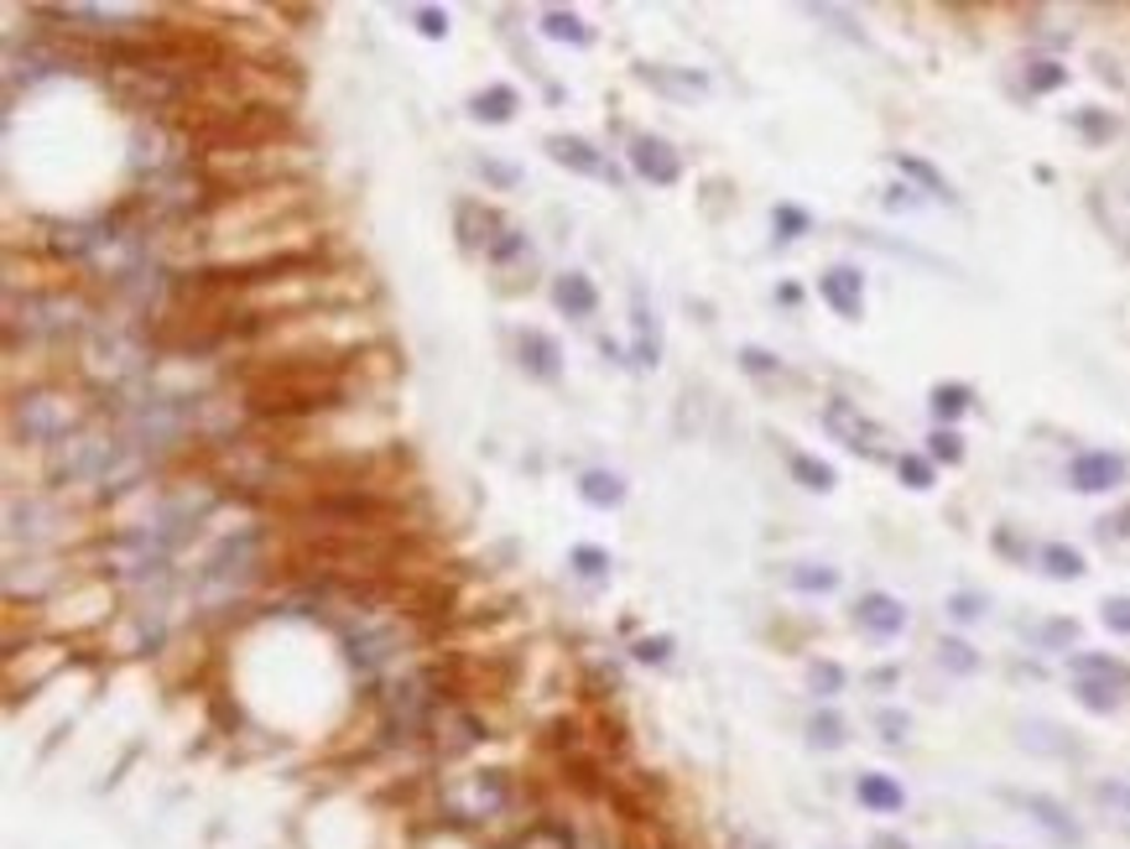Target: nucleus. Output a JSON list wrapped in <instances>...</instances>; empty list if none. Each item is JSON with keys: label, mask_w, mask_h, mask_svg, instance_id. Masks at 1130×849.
Segmentation results:
<instances>
[{"label": "nucleus", "mask_w": 1130, "mask_h": 849, "mask_svg": "<svg viewBox=\"0 0 1130 849\" xmlns=\"http://www.w3.org/2000/svg\"><path fill=\"white\" fill-rule=\"evenodd\" d=\"M1073 677H1110V683H1126V668L1115 657H1099V652H1073L1068 657Z\"/></svg>", "instance_id": "obj_25"}, {"label": "nucleus", "mask_w": 1130, "mask_h": 849, "mask_svg": "<svg viewBox=\"0 0 1130 849\" xmlns=\"http://www.w3.org/2000/svg\"><path fill=\"white\" fill-rule=\"evenodd\" d=\"M553 302L568 318H589L599 308V293H595V282L584 277V272H563V277L553 282Z\"/></svg>", "instance_id": "obj_12"}, {"label": "nucleus", "mask_w": 1130, "mask_h": 849, "mask_svg": "<svg viewBox=\"0 0 1130 849\" xmlns=\"http://www.w3.org/2000/svg\"><path fill=\"white\" fill-rule=\"evenodd\" d=\"M776 230H782V240H797L802 230H808V214L797 209V203H776Z\"/></svg>", "instance_id": "obj_37"}, {"label": "nucleus", "mask_w": 1130, "mask_h": 849, "mask_svg": "<svg viewBox=\"0 0 1130 849\" xmlns=\"http://www.w3.org/2000/svg\"><path fill=\"white\" fill-rule=\"evenodd\" d=\"M1037 563H1042L1052 578H1084V553L1068 548V542H1048V548L1037 553Z\"/></svg>", "instance_id": "obj_20"}, {"label": "nucleus", "mask_w": 1130, "mask_h": 849, "mask_svg": "<svg viewBox=\"0 0 1130 849\" xmlns=\"http://www.w3.org/2000/svg\"><path fill=\"white\" fill-rule=\"evenodd\" d=\"M1120 479H1126V459L1105 454V449H1089V454H1078L1068 464V485L1084 495H1105V490H1115Z\"/></svg>", "instance_id": "obj_6"}, {"label": "nucleus", "mask_w": 1130, "mask_h": 849, "mask_svg": "<svg viewBox=\"0 0 1130 849\" xmlns=\"http://www.w3.org/2000/svg\"><path fill=\"white\" fill-rule=\"evenodd\" d=\"M74 407L63 401V396H26L16 407V422L26 428V438H42V443H53V438L68 433V422H74Z\"/></svg>", "instance_id": "obj_3"}, {"label": "nucleus", "mask_w": 1130, "mask_h": 849, "mask_svg": "<svg viewBox=\"0 0 1130 849\" xmlns=\"http://www.w3.org/2000/svg\"><path fill=\"white\" fill-rule=\"evenodd\" d=\"M1099 620H1105L1115 636H1130V594H1115V599H1105V605H1099Z\"/></svg>", "instance_id": "obj_33"}, {"label": "nucleus", "mask_w": 1130, "mask_h": 849, "mask_svg": "<svg viewBox=\"0 0 1130 849\" xmlns=\"http://www.w3.org/2000/svg\"><path fill=\"white\" fill-rule=\"evenodd\" d=\"M854 797H860L871 813H901V808H907V792H901V782H896V776H886V771H865V776L854 782Z\"/></svg>", "instance_id": "obj_10"}, {"label": "nucleus", "mask_w": 1130, "mask_h": 849, "mask_svg": "<svg viewBox=\"0 0 1130 849\" xmlns=\"http://www.w3.org/2000/svg\"><path fill=\"white\" fill-rule=\"evenodd\" d=\"M516 104H521V99H516L511 84H490V89H479V95L469 99V115L490 120V125H506V120L516 115Z\"/></svg>", "instance_id": "obj_15"}, {"label": "nucleus", "mask_w": 1130, "mask_h": 849, "mask_svg": "<svg viewBox=\"0 0 1130 849\" xmlns=\"http://www.w3.org/2000/svg\"><path fill=\"white\" fill-rule=\"evenodd\" d=\"M1037 641H1042V647H1073V641H1078V626H1073V620H1048V626L1037 631Z\"/></svg>", "instance_id": "obj_41"}, {"label": "nucleus", "mask_w": 1130, "mask_h": 849, "mask_svg": "<svg viewBox=\"0 0 1130 849\" xmlns=\"http://www.w3.org/2000/svg\"><path fill=\"white\" fill-rule=\"evenodd\" d=\"M896 173L901 178H912L922 194H932V198H943V203H953V188H949V178L932 167V162H922V157H912V152H896Z\"/></svg>", "instance_id": "obj_16"}, {"label": "nucleus", "mask_w": 1130, "mask_h": 849, "mask_svg": "<svg viewBox=\"0 0 1130 849\" xmlns=\"http://www.w3.org/2000/svg\"><path fill=\"white\" fill-rule=\"evenodd\" d=\"M928 459L932 464H959V459H964V438L953 433V428H938V433L928 438Z\"/></svg>", "instance_id": "obj_29"}, {"label": "nucleus", "mask_w": 1130, "mask_h": 849, "mask_svg": "<svg viewBox=\"0 0 1130 849\" xmlns=\"http://www.w3.org/2000/svg\"><path fill=\"white\" fill-rule=\"evenodd\" d=\"M938 662L949 672H959V677L979 672V652H974L970 641H959V636H943V641H938Z\"/></svg>", "instance_id": "obj_24"}, {"label": "nucleus", "mask_w": 1130, "mask_h": 849, "mask_svg": "<svg viewBox=\"0 0 1130 849\" xmlns=\"http://www.w3.org/2000/svg\"><path fill=\"white\" fill-rule=\"evenodd\" d=\"M1094 797H1099L1110 813H1126V818H1130V787H1126V782H1099V787H1094Z\"/></svg>", "instance_id": "obj_40"}, {"label": "nucleus", "mask_w": 1130, "mask_h": 849, "mask_svg": "<svg viewBox=\"0 0 1130 849\" xmlns=\"http://www.w3.org/2000/svg\"><path fill=\"white\" fill-rule=\"evenodd\" d=\"M1105 532H1115V537H1130V506H1126V511H1115L1110 521H1105Z\"/></svg>", "instance_id": "obj_44"}, {"label": "nucleus", "mask_w": 1130, "mask_h": 849, "mask_svg": "<svg viewBox=\"0 0 1130 849\" xmlns=\"http://www.w3.org/2000/svg\"><path fill=\"white\" fill-rule=\"evenodd\" d=\"M896 474L912 485V490H932V459H922V454H901L896 459Z\"/></svg>", "instance_id": "obj_30"}, {"label": "nucleus", "mask_w": 1130, "mask_h": 849, "mask_svg": "<svg viewBox=\"0 0 1130 849\" xmlns=\"http://www.w3.org/2000/svg\"><path fill=\"white\" fill-rule=\"evenodd\" d=\"M631 652H635V662L656 668V662H667V657H673V636H641Z\"/></svg>", "instance_id": "obj_34"}, {"label": "nucleus", "mask_w": 1130, "mask_h": 849, "mask_svg": "<svg viewBox=\"0 0 1130 849\" xmlns=\"http://www.w3.org/2000/svg\"><path fill=\"white\" fill-rule=\"evenodd\" d=\"M818 297H823L839 318H860L865 313V277H860L854 266H829V272L818 277Z\"/></svg>", "instance_id": "obj_7"}, {"label": "nucleus", "mask_w": 1130, "mask_h": 849, "mask_svg": "<svg viewBox=\"0 0 1130 849\" xmlns=\"http://www.w3.org/2000/svg\"><path fill=\"white\" fill-rule=\"evenodd\" d=\"M521 365H527L536 381H557V371H563L557 339L542 334V329H527V334H521Z\"/></svg>", "instance_id": "obj_11"}, {"label": "nucleus", "mask_w": 1130, "mask_h": 849, "mask_svg": "<svg viewBox=\"0 0 1130 849\" xmlns=\"http://www.w3.org/2000/svg\"><path fill=\"white\" fill-rule=\"evenodd\" d=\"M641 79L656 84V89H667V95H683V99L709 95V79L694 74V68H641Z\"/></svg>", "instance_id": "obj_17"}, {"label": "nucleus", "mask_w": 1130, "mask_h": 849, "mask_svg": "<svg viewBox=\"0 0 1130 849\" xmlns=\"http://www.w3.org/2000/svg\"><path fill=\"white\" fill-rule=\"evenodd\" d=\"M479 173L490 183H500V188H516V167H506V162H479Z\"/></svg>", "instance_id": "obj_42"}, {"label": "nucleus", "mask_w": 1130, "mask_h": 849, "mask_svg": "<svg viewBox=\"0 0 1130 849\" xmlns=\"http://www.w3.org/2000/svg\"><path fill=\"white\" fill-rule=\"evenodd\" d=\"M542 37H553V42H574V47H589L595 42V32L584 26V16H574V11H542Z\"/></svg>", "instance_id": "obj_18"}, {"label": "nucleus", "mask_w": 1130, "mask_h": 849, "mask_svg": "<svg viewBox=\"0 0 1130 849\" xmlns=\"http://www.w3.org/2000/svg\"><path fill=\"white\" fill-rule=\"evenodd\" d=\"M793 589L833 594V589H839V569H829V563H797V569H793Z\"/></svg>", "instance_id": "obj_23"}, {"label": "nucleus", "mask_w": 1130, "mask_h": 849, "mask_svg": "<svg viewBox=\"0 0 1130 849\" xmlns=\"http://www.w3.org/2000/svg\"><path fill=\"white\" fill-rule=\"evenodd\" d=\"M808 688H813L818 698L844 693V668H839V662H813V668H808Z\"/></svg>", "instance_id": "obj_28"}, {"label": "nucleus", "mask_w": 1130, "mask_h": 849, "mask_svg": "<svg viewBox=\"0 0 1130 849\" xmlns=\"http://www.w3.org/2000/svg\"><path fill=\"white\" fill-rule=\"evenodd\" d=\"M949 615H953V620H964V626H970V620H979V615H985V594H970V589L949 594Z\"/></svg>", "instance_id": "obj_36"}, {"label": "nucleus", "mask_w": 1130, "mask_h": 849, "mask_svg": "<svg viewBox=\"0 0 1130 849\" xmlns=\"http://www.w3.org/2000/svg\"><path fill=\"white\" fill-rule=\"evenodd\" d=\"M1063 84H1068V68H1063V63L1042 58V63H1031V68H1027V89H1031V95H1052V89H1063Z\"/></svg>", "instance_id": "obj_27"}, {"label": "nucleus", "mask_w": 1130, "mask_h": 849, "mask_svg": "<svg viewBox=\"0 0 1130 849\" xmlns=\"http://www.w3.org/2000/svg\"><path fill=\"white\" fill-rule=\"evenodd\" d=\"M854 626L880 636V641H891V636L907 631V605L886 589H871V594H860V605H854Z\"/></svg>", "instance_id": "obj_5"}, {"label": "nucleus", "mask_w": 1130, "mask_h": 849, "mask_svg": "<svg viewBox=\"0 0 1130 849\" xmlns=\"http://www.w3.org/2000/svg\"><path fill=\"white\" fill-rule=\"evenodd\" d=\"M1073 693H1078V704L1089 714H1115L1120 709V683H1110V677H1078L1073 683Z\"/></svg>", "instance_id": "obj_19"}, {"label": "nucleus", "mask_w": 1130, "mask_h": 849, "mask_svg": "<svg viewBox=\"0 0 1130 849\" xmlns=\"http://www.w3.org/2000/svg\"><path fill=\"white\" fill-rule=\"evenodd\" d=\"M875 849H907V845H901V839H891V834H880V839H875Z\"/></svg>", "instance_id": "obj_45"}, {"label": "nucleus", "mask_w": 1130, "mask_h": 849, "mask_svg": "<svg viewBox=\"0 0 1130 849\" xmlns=\"http://www.w3.org/2000/svg\"><path fill=\"white\" fill-rule=\"evenodd\" d=\"M131 470H136V454L125 443H79L74 454L58 459V474H68V479H115Z\"/></svg>", "instance_id": "obj_1"}, {"label": "nucleus", "mask_w": 1130, "mask_h": 849, "mask_svg": "<svg viewBox=\"0 0 1130 849\" xmlns=\"http://www.w3.org/2000/svg\"><path fill=\"white\" fill-rule=\"evenodd\" d=\"M970 401H974L970 386H953V381H949V386H932L928 407H932V417H938V422H953V417L970 412Z\"/></svg>", "instance_id": "obj_22"}, {"label": "nucleus", "mask_w": 1130, "mask_h": 849, "mask_svg": "<svg viewBox=\"0 0 1130 849\" xmlns=\"http://www.w3.org/2000/svg\"><path fill=\"white\" fill-rule=\"evenodd\" d=\"M922 198H917V188H891L886 194V209H917Z\"/></svg>", "instance_id": "obj_43"}, {"label": "nucleus", "mask_w": 1130, "mask_h": 849, "mask_svg": "<svg viewBox=\"0 0 1130 849\" xmlns=\"http://www.w3.org/2000/svg\"><path fill=\"white\" fill-rule=\"evenodd\" d=\"M631 167H635V178L656 183V188H673V183L683 178V157H677L662 136H635L631 141Z\"/></svg>", "instance_id": "obj_4"}, {"label": "nucleus", "mask_w": 1130, "mask_h": 849, "mask_svg": "<svg viewBox=\"0 0 1130 849\" xmlns=\"http://www.w3.org/2000/svg\"><path fill=\"white\" fill-rule=\"evenodd\" d=\"M1073 120H1078V131H1084L1089 141H1110V136H1115V120L1099 115V110H1078Z\"/></svg>", "instance_id": "obj_39"}, {"label": "nucleus", "mask_w": 1130, "mask_h": 849, "mask_svg": "<svg viewBox=\"0 0 1130 849\" xmlns=\"http://www.w3.org/2000/svg\"><path fill=\"white\" fill-rule=\"evenodd\" d=\"M631 329H635V365H656L662 360V329H656V313L646 308V297H631Z\"/></svg>", "instance_id": "obj_13"}, {"label": "nucleus", "mask_w": 1130, "mask_h": 849, "mask_svg": "<svg viewBox=\"0 0 1130 849\" xmlns=\"http://www.w3.org/2000/svg\"><path fill=\"white\" fill-rule=\"evenodd\" d=\"M574 569L584 578H599V573H610V553L605 548H574Z\"/></svg>", "instance_id": "obj_38"}, {"label": "nucleus", "mask_w": 1130, "mask_h": 849, "mask_svg": "<svg viewBox=\"0 0 1130 849\" xmlns=\"http://www.w3.org/2000/svg\"><path fill=\"white\" fill-rule=\"evenodd\" d=\"M578 495L595 506V511H616L620 500H625V479L610 470H589L584 479H578Z\"/></svg>", "instance_id": "obj_14"}, {"label": "nucleus", "mask_w": 1130, "mask_h": 849, "mask_svg": "<svg viewBox=\"0 0 1130 849\" xmlns=\"http://www.w3.org/2000/svg\"><path fill=\"white\" fill-rule=\"evenodd\" d=\"M875 730H880V740H886V746H901V740H907V730H912V719H907L901 709H880V714H875Z\"/></svg>", "instance_id": "obj_32"}, {"label": "nucleus", "mask_w": 1130, "mask_h": 849, "mask_svg": "<svg viewBox=\"0 0 1130 849\" xmlns=\"http://www.w3.org/2000/svg\"><path fill=\"white\" fill-rule=\"evenodd\" d=\"M808 740H813L818 751H839V746H844V719L833 709H818L813 719H808Z\"/></svg>", "instance_id": "obj_26"}, {"label": "nucleus", "mask_w": 1130, "mask_h": 849, "mask_svg": "<svg viewBox=\"0 0 1130 849\" xmlns=\"http://www.w3.org/2000/svg\"><path fill=\"white\" fill-rule=\"evenodd\" d=\"M542 146H547V157H553V162L574 167V173H584V178H605V173H610V167H605V157H599L584 136H547Z\"/></svg>", "instance_id": "obj_9"}, {"label": "nucleus", "mask_w": 1130, "mask_h": 849, "mask_svg": "<svg viewBox=\"0 0 1130 849\" xmlns=\"http://www.w3.org/2000/svg\"><path fill=\"white\" fill-rule=\"evenodd\" d=\"M793 479L797 485H802V490H833V479H839V474H833V464H823V459H813V454H793Z\"/></svg>", "instance_id": "obj_21"}, {"label": "nucleus", "mask_w": 1130, "mask_h": 849, "mask_svg": "<svg viewBox=\"0 0 1130 849\" xmlns=\"http://www.w3.org/2000/svg\"><path fill=\"white\" fill-rule=\"evenodd\" d=\"M823 428H829L844 449H854V454H871V459L880 454V443H886V433H880V428H875V422L860 412L854 401H844V396H833L829 407H823Z\"/></svg>", "instance_id": "obj_2"}, {"label": "nucleus", "mask_w": 1130, "mask_h": 849, "mask_svg": "<svg viewBox=\"0 0 1130 849\" xmlns=\"http://www.w3.org/2000/svg\"><path fill=\"white\" fill-rule=\"evenodd\" d=\"M1021 808H1027L1031 818H1037V824L1057 839V845H1078V839H1084V834H1078V824H1073V813L1063 808L1057 797H1048V792H1027V797H1021Z\"/></svg>", "instance_id": "obj_8"}, {"label": "nucleus", "mask_w": 1130, "mask_h": 849, "mask_svg": "<svg viewBox=\"0 0 1130 849\" xmlns=\"http://www.w3.org/2000/svg\"><path fill=\"white\" fill-rule=\"evenodd\" d=\"M740 365H745L751 376H776V371H782V360H776L772 350H761V344H745V350H740Z\"/></svg>", "instance_id": "obj_35"}, {"label": "nucleus", "mask_w": 1130, "mask_h": 849, "mask_svg": "<svg viewBox=\"0 0 1130 849\" xmlns=\"http://www.w3.org/2000/svg\"><path fill=\"white\" fill-rule=\"evenodd\" d=\"M412 21H417V32H422L428 42H443V37H448V11H437V5H417Z\"/></svg>", "instance_id": "obj_31"}]
</instances>
